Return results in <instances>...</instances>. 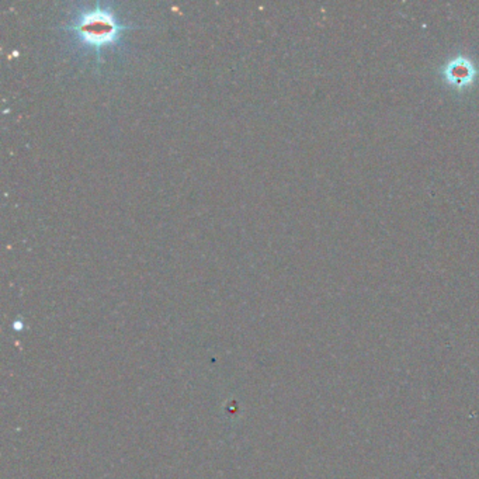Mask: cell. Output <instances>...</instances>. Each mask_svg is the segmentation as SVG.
Masks as SVG:
<instances>
[{
    "label": "cell",
    "mask_w": 479,
    "mask_h": 479,
    "mask_svg": "<svg viewBox=\"0 0 479 479\" xmlns=\"http://www.w3.org/2000/svg\"><path fill=\"white\" fill-rule=\"evenodd\" d=\"M70 28H73L86 44H91L100 49L118 37L122 25L118 24L111 11L104 10L97 4L94 10L82 13Z\"/></svg>",
    "instance_id": "1"
},
{
    "label": "cell",
    "mask_w": 479,
    "mask_h": 479,
    "mask_svg": "<svg viewBox=\"0 0 479 479\" xmlns=\"http://www.w3.org/2000/svg\"><path fill=\"white\" fill-rule=\"evenodd\" d=\"M446 80L454 86H468L477 76V69L470 58L456 56L443 69Z\"/></svg>",
    "instance_id": "2"
}]
</instances>
